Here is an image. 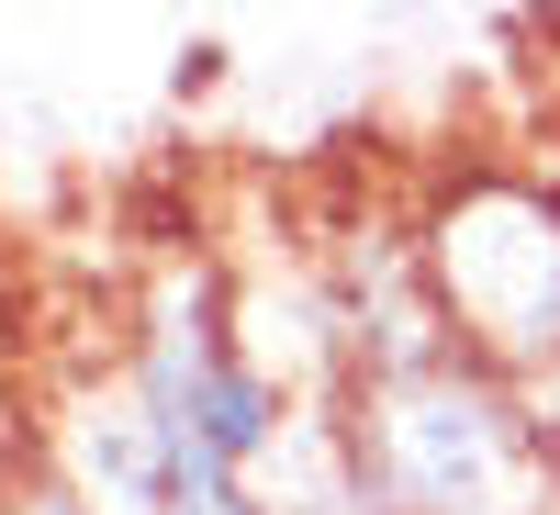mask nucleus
<instances>
[{
    "mask_svg": "<svg viewBox=\"0 0 560 515\" xmlns=\"http://www.w3.org/2000/svg\"><path fill=\"white\" fill-rule=\"evenodd\" d=\"M23 482H34V471H23V426H12V414H0V515L23 504Z\"/></svg>",
    "mask_w": 560,
    "mask_h": 515,
    "instance_id": "20e7f679",
    "label": "nucleus"
},
{
    "mask_svg": "<svg viewBox=\"0 0 560 515\" xmlns=\"http://www.w3.org/2000/svg\"><path fill=\"white\" fill-rule=\"evenodd\" d=\"M538 414H549V448H560V370H549V382H538Z\"/></svg>",
    "mask_w": 560,
    "mask_h": 515,
    "instance_id": "39448f33",
    "label": "nucleus"
},
{
    "mask_svg": "<svg viewBox=\"0 0 560 515\" xmlns=\"http://www.w3.org/2000/svg\"><path fill=\"white\" fill-rule=\"evenodd\" d=\"M12 515H102V504H79V493H68V482L34 459V482H23V504H12Z\"/></svg>",
    "mask_w": 560,
    "mask_h": 515,
    "instance_id": "7ed1b4c3",
    "label": "nucleus"
},
{
    "mask_svg": "<svg viewBox=\"0 0 560 515\" xmlns=\"http://www.w3.org/2000/svg\"><path fill=\"white\" fill-rule=\"evenodd\" d=\"M415 258L427 292L482 348L504 382H549L560 370V179L527 157H459L415 202Z\"/></svg>",
    "mask_w": 560,
    "mask_h": 515,
    "instance_id": "f03ea898",
    "label": "nucleus"
},
{
    "mask_svg": "<svg viewBox=\"0 0 560 515\" xmlns=\"http://www.w3.org/2000/svg\"><path fill=\"white\" fill-rule=\"evenodd\" d=\"M337 414L370 515H560V448L538 393L459 337L359 359Z\"/></svg>",
    "mask_w": 560,
    "mask_h": 515,
    "instance_id": "f257e3e1",
    "label": "nucleus"
}]
</instances>
